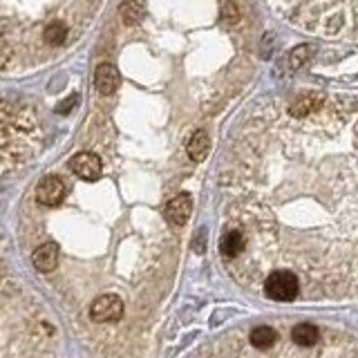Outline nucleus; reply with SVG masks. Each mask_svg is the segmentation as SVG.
Instances as JSON below:
<instances>
[{"label": "nucleus", "mask_w": 358, "mask_h": 358, "mask_svg": "<svg viewBox=\"0 0 358 358\" xmlns=\"http://www.w3.org/2000/svg\"><path fill=\"white\" fill-rule=\"evenodd\" d=\"M103 0H0V70L45 67L52 54L43 43L52 25L70 27L78 38L96 18Z\"/></svg>", "instance_id": "obj_1"}, {"label": "nucleus", "mask_w": 358, "mask_h": 358, "mask_svg": "<svg viewBox=\"0 0 358 358\" xmlns=\"http://www.w3.org/2000/svg\"><path fill=\"white\" fill-rule=\"evenodd\" d=\"M262 289L264 296L275 302H294L300 296V280L296 273L280 268V271H271L264 278Z\"/></svg>", "instance_id": "obj_2"}, {"label": "nucleus", "mask_w": 358, "mask_h": 358, "mask_svg": "<svg viewBox=\"0 0 358 358\" xmlns=\"http://www.w3.org/2000/svg\"><path fill=\"white\" fill-rule=\"evenodd\" d=\"M123 311H126V305L117 294H103L99 296L92 307H90V320L92 322H119L123 318Z\"/></svg>", "instance_id": "obj_3"}, {"label": "nucleus", "mask_w": 358, "mask_h": 358, "mask_svg": "<svg viewBox=\"0 0 358 358\" xmlns=\"http://www.w3.org/2000/svg\"><path fill=\"white\" fill-rule=\"evenodd\" d=\"M67 166H70V171L78 179H83V182H96L101 173H103V162H101V157L94 152H76Z\"/></svg>", "instance_id": "obj_4"}, {"label": "nucleus", "mask_w": 358, "mask_h": 358, "mask_svg": "<svg viewBox=\"0 0 358 358\" xmlns=\"http://www.w3.org/2000/svg\"><path fill=\"white\" fill-rule=\"evenodd\" d=\"M67 195V186L59 175H48L41 179V184L36 186V199L41 206L54 208L59 206Z\"/></svg>", "instance_id": "obj_5"}, {"label": "nucleus", "mask_w": 358, "mask_h": 358, "mask_svg": "<svg viewBox=\"0 0 358 358\" xmlns=\"http://www.w3.org/2000/svg\"><path fill=\"white\" fill-rule=\"evenodd\" d=\"M190 213H193V199H190L188 193H179L177 197L168 201L164 208V215L173 227H184L190 217Z\"/></svg>", "instance_id": "obj_6"}, {"label": "nucleus", "mask_w": 358, "mask_h": 358, "mask_svg": "<svg viewBox=\"0 0 358 358\" xmlns=\"http://www.w3.org/2000/svg\"><path fill=\"white\" fill-rule=\"evenodd\" d=\"M31 262L41 273H52L59 266V244L56 242H45L36 251L31 253Z\"/></svg>", "instance_id": "obj_7"}, {"label": "nucleus", "mask_w": 358, "mask_h": 358, "mask_svg": "<svg viewBox=\"0 0 358 358\" xmlns=\"http://www.w3.org/2000/svg\"><path fill=\"white\" fill-rule=\"evenodd\" d=\"M244 249H246V238L240 229L231 227L229 231H224L222 240H220V251L227 260H238V257L244 253Z\"/></svg>", "instance_id": "obj_8"}, {"label": "nucleus", "mask_w": 358, "mask_h": 358, "mask_svg": "<svg viewBox=\"0 0 358 358\" xmlns=\"http://www.w3.org/2000/svg\"><path fill=\"white\" fill-rule=\"evenodd\" d=\"M121 83V76H119V70L115 65L110 63H101L94 72V85L101 94L110 96L112 92H117V87Z\"/></svg>", "instance_id": "obj_9"}, {"label": "nucleus", "mask_w": 358, "mask_h": 358, "mask_svg": "<svg viewBox=\"0 0 358 358\" xmlns=\"http://www.w3.org/2000/svg\"><path fill=\"white\" fill-rule=\"evenodd\" d=\"M320 108H322V101L316 94H311V92L302 94L289 106V119H307L311 115H316V110Z\"/></svg>", "instance_id": "obj_10"}, {"label": "nucleus", "mask_w": 358, "mask_h": 358, "mask_svg": "<svg viewBox=\"0 0 358 358\" xmlns=\"http://www.w3.org/2000/svg\"><path fill=\"white\" fill-rule=\"evenodd\" d=\"M246 341H249V345L257 347V350H273L280 341V334L278 329L268 327V324H260V327L249 331V338Z\"/></svg>", "instance_id": "obj_11"}, {"label": "nucleus", "mask_w": 358, "mask_h": 358, "mask_svg": "<svg viewBox=\"0 0 358 358\" xmlns=\"http://www.w3.org/2000/svg\"><path fill=\"white\" fill-rule=\"evenodd\" d=\"M320 329L311 322H300L291 329V341L298 347H316L320 343Z\"/></svg>", "instance_id": "obj_12"}, {"label": "nucleus", "mask_w": 358, "mask_h": 358, "mask_svg": "<svg viewBox=\"0 0 358 358\" xmlns=\"http://www.w3.org/2000/svg\"><path fill=\"white\" fill-rule=\"evenodd\" d=\"M145 11H148V7H145V0H123L121 7H119L121 20L126 22L128 27L139 25V22L143 20V16H145Z\"/></svg>", "instance_id": "obj_13"}, {"label": "nucleus", "mask_w": 358, "mask_h": 358, "mask_svg": "<svg viewBox=\"0 0 358 358\" xmlns=\"http://www.w3.org/2000/svg\"><path fill=\"white\" fill-rule=\"evenodd\" d=\"M208 150H210V139L204 130H197L186 143V152L193 162H201L208 155Z\"/></svg>", "instance_id": "obj_14"}, {"label": "nucleus", "mask_w": 358, "mask_h": 358, "mask_svg": "<svg viewBox=\"0 0 358 358\" xmlns=\"http://www.w3.org/2000/svg\"><path fill=\"white\" fill-rule=\"evenodd\" d=\"M309 54H311V50L307 48V45H302V48L294 50V52H291V65H294V67H300L302 63H305V61L309 59Z\"/></svg>", "instance_id": "obj_15"}, {"label": "nucleus", "mask_w": 358, "mask_h": 358, "mask_svg": "<svg viewBox=\"0 0 358 358\" xmlns=\"http://www.w3.org/2000/svg\"><path fill=\"white\" fill-rule=\"evenodd\" d=\"M222 18L229 22V25H233V22H238L240 20V11L238 7H235L233 3H227L222 7Z\"/></svg>", "instance_id": "obj_16"}, {"label": "nucleus", "mask_w": 358, "mask_h": 358, "mask_svg": "<svg viewBox=\"0 0 358 358\" xmlns=\"http://www.w3.org/2000/svg\"><path fill=\"white\" fill-rule=\"evenodd\" d=\"M76 101H78L76 96H70V99L65 101L63 106H59V112H61V115H67V112H70V110H72V108L76 106Z\"/></svg>", "instance_id": "obj_17"}]
</instances>
